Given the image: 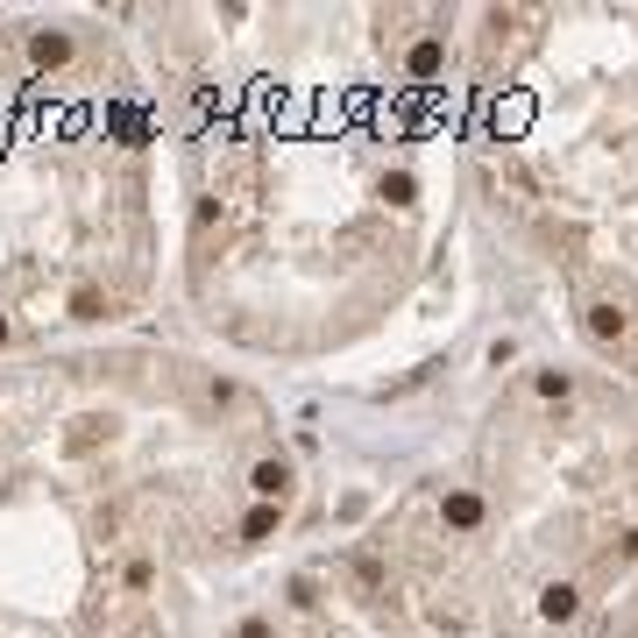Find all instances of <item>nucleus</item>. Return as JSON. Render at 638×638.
<instances>
[{
	"mask_svg": "<svg viewBox=\"0 0 638 638\" xmlns=\"http://www.w3.org/2000/svg\"><path fill=\"white\" fill-rule=\"evenodd\" d=\"M447 71V36H426V43H412V57H405V78H440Z\"/></svg>",
	"mask_w": 638,
	"mask_h": 638,
	"instance_id": "6",
	"label": "nucleus"
},
{
	"mask_svg": "<svg viewBox=\"0 0 638 638\" xmlns=\"http://www.w3.org/2000/svg\"><path fill=\"white\" fill-rule=\"evenodd\" d=\"M539 617H546V624H575V617H582V589H575V582H546V589H539Z\"/></svg>",
	"mask_w": 638,
	"mask_h": 638,
	"instance_id": "5",
	"label": "nucleus"
},
{
	"mask_svg": "<svg viewBox=\"0 0 638 638\" xmlns=\"http://www.w3.org/2000/svg\"><path fill=\"white\" fill-rule=\"evenodd\" d=\"M291 490H298V461H291V454H256V461H249V497H256V504H277V511H284Z\"/></svg>",
	"mask_w": 638,
	"mask_h": 638,
	"instance_id": "1",
	"label": "nucleus"
},
{
	"mask_svg": "<svg viewBox=\"0 0 638 638\" xmlns=\"http://www.w3.org/2000/svg\"><path fill=\"white\" fill-rule=\"evenodd\" d=\"M156 589V568L149 561H128V596H149Z\"/></svg>",
	"mask_w": 638,
	"mask_h": 638,
	"instance_id": "10",
	"label": "nucleus"
},
{
	"mask_svg": "<svg viewBox=\"0 0 638 638\" xmlns=\"http://www.w3.org/2000/svg\"><path fill=\"white\" fill-rule=\"evenodd\" d=\"M234 638H277V624H270V617H242V631H234Z\"/></svg>",
	"mask_w": 638,
	"mask_h": 638,
	"instance_id": "11",
	"label": "nucleus"
},
{
	"mask_svg": "<svg viewBox=\"0 0 638 638\" xmlns=\"http://www.w3.org/2000/svg\"><path fill=\"white\" fill-rule=\"evenodd\" d=\"M532 390L546 397V405H568V397H575V376H568V369H539V376H532Z\"/></svg>",
	"mask_w": 638,
	"mask_h": 638,
	"instance_id": "8",
	"label": "nucleus"
},
{
	"mask_svg": "<svg viewBox=\"0 0 638 638\" xmlns=\"http://www.w3.org/2000/svg\"><path fill=\"white\" fill-rule=\"evenodd\" d=\"M277 525H284V511H277V504H256V511L242 518V539H249V546H263V539H270Z\"/></svg>",
	"mask_w": 638,
	"mask_h": 638,
	"instance_id": "9",
	"label": "nucleus"
},
{
	"mask_svg": "<svg viewBox=\"0 0 638 638\" xmlns=\"http://www.w3.org/2000/svg\"><path fill=\"white\" fill-rule=\"evenodd\" d=\"M8 341H15V327H8V312H0V348H8Z\"/></svg>",
	"mask_w": 638,
	"mask_h": 638,
	"instance_id": "12",
	"label": "nucleus"
},
{
	"mask_svg": "<svg viewBox=\"0 0 638 638\" xmlns=\"http://www.w3.org/2000/svg\"><path fill=\"white\" fill-rule=\"evenodd\" d=\"M71 319H121V298L114 291H71Z\"/></svg>",
	"mask_w": 638,
	"mask_h": 638,
	"instance_id": "7",
	"label": "nucleus"
},
{
	"mask_svg": "<svg viewBox=\"0 0 638 638\" xmlns=\"http://www.w3.org/2000/svg\"><path fill=\"white\" fill-rule=\"evenodd\" d=\"M71 50H78L71 29H29V64H36V71H64Z\"/></svg>",
	"mask_w": 638,
	"mask_h": 638,
	"instance_id": "4",
	"label": "nucleus"
},
{
	"mask_svg": "<svg viewBox=\"0 0 638 638\" xmlns=\"http://www.w3.org/2000/svg\"><path fill=\"white\" fill-rule=\"evenodd\" d=\"M582 327H589V341H596V348H617V341L631 334V312H617L610 298H596V305L582 312Z\"/></svg>",
	"mask_w": 638,
	"mask_h": 638,
	"instance_id": "3",
	"label": "nucleus"
},
{
	"mask_svg": "<svg viewBox=\"0 0 638 638\" xmlns=\"http://www.w3.org/2000/svg\"><path fill=\"white\" fill-rule=\"evenodd\" d=\"M483 518H490L483 490H447V497H440V525L461 532V539H468V532H483Z\"/></svg>",
	"mask_w": 638,
	"mask_h": 638,
	"instance_id": "2",
	"label": "nucleus"
}]
</instances>
